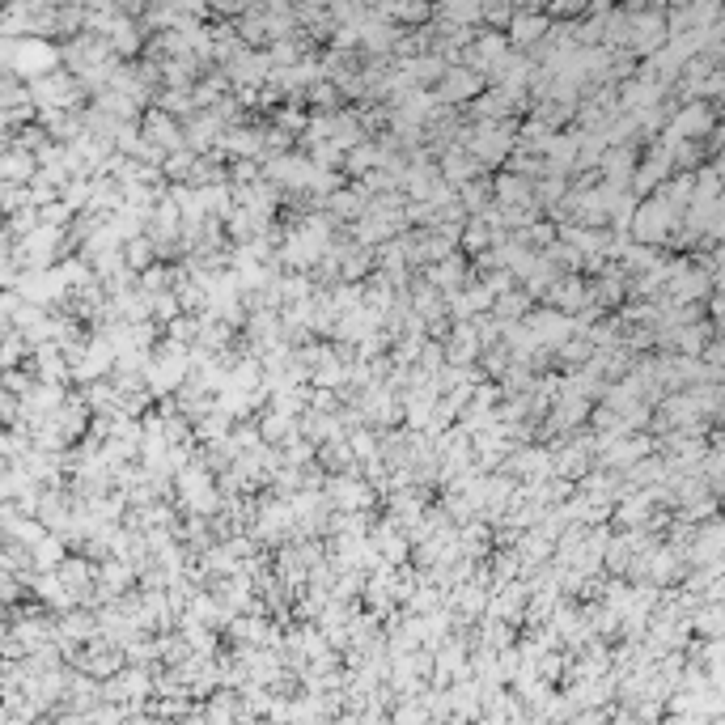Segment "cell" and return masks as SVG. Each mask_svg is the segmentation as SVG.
<instances>
[{"mask_svg":"<svg viewBox=\"0 0 725 725\" xmlns=\"http://www.w3.org/2000/svg\"><path fill=\"white\" fill-rule=\"evenodd\" d=\"M679 217H683V212L670 204L662 191H649V196H641V200H636V208H632L628 238L632 242H645V246H666L670 229L679 225Z\"/></svg>","mask_w":725,"mask_h":725,"instance_id":"1","label":"cell"},{"mask_svg":"<svg viewBox=\"0 0 725 725\" xmlns=\"http://www.w3.org/2000/svg\"><path fill=\"white\" fill-rule=\"evenodd\" d=\"M191 374V357H187V344L179 340H157L153 344V357L145 365V386L153 399L174 395L183 386V378Z\"/></svg>","mask_w":725,"mask_h":725,"instance_id":"2","label":"cell"},{"mask_svg":"<svg viewBox=\"0 0 725 725\" xmlns=\"http://www.w3.org/2000/svg\"><path fill=\"white\" fill-rule=\"evenodd\" d=\"M26 94H30L34 106H56V111H77V106L90 102V98H85V90H81L77 73H68L64 64L51 68V73H43V77H30Z\"/></svg>","mask_w":725,"mask_h":725,"instance_id":"3","label":"cell"},{"mask_svg":"<svg viewBox=\"0 0 725 725\" xmlns=\"http://www.w3.org/2000/svg\"><path fill=\"white\" fill-rule=\"evenodd\" d=\"M13 289H17V297H22V302L47 306V310H56L64 297H68L60 263H51V268H22V272H17V280H13Z\"/></svg>","mask_w":725,"mask_h":725,"instance_id":"4","label":"cell"},{"mask_svg":"<svg viewBox=\"0 0 725 725\" xmlns=\"http://www.w3.org/2000/svg\"><path fill=\"white\" fill-rule=\"evenodd\" d=\"M51 68H60V47L39 39V34H22V39H13V56H9V73L13 77H43Z\"/></svg>","mask_w":725,"mask_h":725,"instance_id":"5","label":"cell"},{"mask_svg":"<svg viewBox=\"0 0 725 725\" xmlns=\"http://www.w3.org/2000/svg\"><path fill=\"white\" fill-rule=\"evenodd\" d=\"M323 497H327L331 509H374L378 505L374 484H369L365 475H348V471L327 475V480H323Z\"/></svg>","mask_w":725,"mask_h":725,"instance_id":"6","label":"cell"},{"mask_svg":"<svg viewBox=\"0 0 725 725\" xmlns=\"http://www.w3.org/2000/svg\"><path fill=\"white\" fill-rule=\"evenodd\" d=\"M522 323H526V331L535 335V344H543V348H556L560 340H569L573 335V314H564V310H556V306H530L526 314H522Z\"/></svg>","mask_w":725,"mask_h":725,"instance_id":"7","label":"cell"},{"mask_svg":"<svg viewBox=\"0 0 725 725\" xmlns=\"http://www.w3.org/2000/svg\"><path fill=\"white\" fill-rule=\"evenodd\" d=\"M136 128L145 140H153L157 149H166V153L183 149V119H174L170 111H162V106H145L136 119Z\"/></svg>","mask_w":725,"mask_h":725,"instance_id":"8","label":"cell"},{"mask_svg":"<svg viewBox=\"0 0 725 725\" xmlns=\"http://www.w3.org/2000/svg\"><path fill=\"white\" fill-rule=\"evenodd\" d=\"M666 43V13L662 9H641L628 13V47L641 51V56H653Z\"/></svg>","mask_w":725,"mask_h":725,"instance_id":"9","label":"cell"},{"mask_svg":"<svg viewBox=\"0 0 725 725\" xmlns=\"http://www.w3.org/2000/svg\"><path fill=\"white\" fill-rule=\"evenodd\" d=\"M484 85H488V81L475 73V68H467V64H446V73L437 77V90H433V94H437L441 102H450V106H463V102H471L475 94H480Z\"/></svg>","mask_w":725,"mask_h":725,"instance_id":"10","label":"cell"},{"mask_svg":"<svg viewBox=\"0 0 725 725\" xmlns=\"http://www.w3.org/2000/svg\"><path fill=\"white\" fill-rule=\"evenodd\" d=\"M543 306H556V310H564V314L586 310V306H590V280L581 276V272H560L556 285L547 289Z\"/></svg>","mask_w":725,"mask_h":725,"instance_id":"11","label":"cell"},{"mask_svg":"<svg viewBox=\"0 0 725 725\" xmlns=\"http://www.w3.org/2000/svg\"><path fill=\"white\" fill-rule=\"evenodd\" d=\"M420 272H424V280H429V285H437L441 293H454V289H463L467 280H475L471 259H467L463 251H450L446 259H437V263H429V268H420Z\"/></svg>","mask_w":725,"mask_h":725,"instance_id":"12","label":"cell"},{"mask_svg":"<svg viewBox=\"0 0 725 725\" xmlns=\"http://www.w3.org/2000/svg\"><path fill=\"white\" fill-rule=\"evenodd\" d=\"M547 30H552V17L539 9H522V13H509L505 39H509V47H535L539 39H547Z\"/></svg>","mask_w":725,"mask_h":725,"instance_id":"13","label":"cell"},{"mask_svg":"<svg viewBox=\"0 0 725 725\" xmlns=\"http://www.w3.org/2000/svg\"><path fill=\"white\" fill-rule=\"evenodd\" d=\"M102 39H106V47L115 51V60H136L140 47H145V30H140V22L132 13H119Z\"/></svg>","mask_w":725,"mask_h":725,"instance_id":"14","label":"cell"},{"mask_svg":"<svg viewBox=\"0 0 725 725\" xmlns=\"http://www.w3.org/2000/svg\"><path fill=\"white\" fill-rule=\"evenodd\" d=\"M56 632H64L68 641H77V645H85V641H94L98 636V615H94V607H68V611H60L56 615Z\"/></svg>","mask_w":725,"mask_h":725,"instance_id":"15","label":"cell"},{"mask_svg":"<svg viewBox=\"0 0 725 725\" xmlns=\"http://www.w3.org/2000/svg\"><path fill=\"white\" fill-rule=\"evenodd\" d=\"M255 429H259V441H263V446H285V441L297 433V416L272 412V408H259V412H255Z\"/></svg>","mask_w":725,"mask_h":725,"instance_id":"16","label":"cell"},{"mask_svg":"<svg viewBox=\"0 0 725 725\" xmlns=\"http://www.w3.org/2000/svg\"><path fill=\"white\" fill-rule=\"evenodd\" d=\"M492 204H501V208H514V204H535V196H530V179H522V174H497L492 179Z\"/></svg>","mask_w":725,"mask_h":725,"instance_id":"17","label":"cell"},{"mask_svg":"<svg viewBox=\"0 0 725 725\" xmlns=\"http://www.w3.org/2000/svg\"><path fill=\"white\" fill-rule=\"evenodd\" d=\"M382 162H386L382 145H378V140H369V136H365L361 145H352V149L344 153V166H340V170H344V174H352V179H361L365 170H374V166H382Z\"/></svg>","mask_w":725,"mask_h":725,"instance_id":"18","label":"cell"},{"mask_svg":"<svg viewBox=\"0 0 725 725\" xmlns=\"http://www.w3.org/2000/svg\"><path fill=\"white\" fill-rule=\"evenodd\" d=\"M229 424H234V416L212 403L208 412H200L196 420H191V437L196 441H221V437H229Z\"/></svg>","mask_w":725,"mask_h":725,"instance_id":"19","label":"cell"},{"mask_svg":"<svg viewBox=\"0 0 725 725\" xmlns=\"http://www.w3.org/2000/svg\"><path fill=\"white\" fill-rule=\"evenodd\" d=\"M683 620H687V628H692V636H721L725 611H721V603H696Z\"/></svg>","mask_w":725,"mask_h":725,"instance_id":"20","label":"cell"},{"mask_svg":"<svg viewBox=\"0 0 725 725\" xmlns=\"http://www.w3.org/2000/svg\"><path fill=\"white\" fill-rule=\"evenodd\" d=\"M64 556H68V543L56 535V530H47V535L30 547V569H56Z\"/></svg>","mask_w":725,"mask_h":725,"instance_id":"21","label":"cell"},{"mask_svg":"<svg viewBox=\"0 0 725 725\" xmlns=\"http://www.w3.org/2000/svg\"><path fill=\"white\" fill-rule=\"evenodd\" d=\"M458 204H463L471 217H475V212H480L484 204H492V179H488V170L475 174V179H467V183H458Z\"/></svg>","mask_w":725,"mask_h":725,"instance_id":"22","label":"cell"},{"mask_svg":"<svg viewBox=\"0 0 725 725\" xmlns=\"http://www.w3.org/2000/svg\"><path fill=\"white\" fill-rule=\"evenodd\" d=\"M30 357V340L17 327L9 331H0V369H17V365H26Z\"/></svg>","mask_w":725,"mask_h":725,"instance_id":"23","label":"cell"},{"mask_svg":"<svg viewBox=\"0 0 725 725\" xmlns=\"http://www.w3.org/2000/svg\"><path fill=\"white\" fill-rule=\"evenodd\" d=\"M123 204V191H119V183L115 179H106V174H94V183H90V212H111V208H119Z\"/></svg>","mask_w":725,"mask_h":725,"instance_id":"24","label":"cell"},{"mask_svg":"<svg viewBox=\"0 0 725 725\" xmlns=\"http://www.w3.org/2000/svg\"><path fill=\"white\" fill-rule=\"evenodd\" d=\"M196 200L204 208V217H225V212L234 208V200H229V183H204V187H196Z\"/></svg>","mask_w":725,"mask_h":725,"instance_id":"25","label":"cell"},{"mask_svg":"<svg viewBox=\"0 0 725 725\" xmlns=\"http://www.w3.org/2000/svg\"><path fill=\"white\" fill-rule=\"evenodd\" d=\"M191 166H196V153H191V149L183 145V149L166 153V157H162V166H157V170H162V179H166V183H187Z\"/></svg>","mask_w":725,"mask_h":725,"instance_id":"26","label":"cell"},{"mask_svg":"<svg viewBox=\"0 0 725 725\" xmlns=\"http://www.w3.org/2000/svg\"><path fill=\"white\" fill-rule=\"evenodd\" d=\"M488 242H492V229H488V225H484L480 217H467L463 234H458V251H463V255L471 259V255H480Z\"/></svg>","mask_w":725,"mask_h":725,"instance_id":"27","label":"cell"},{"mask_svg":"<svg viewBox=\"0 0 725 725\" xmlns=\"http://www.w3.org/2000/svg\"><path fill=\"white\" fill-rule=\"evenodd\" d=\"M153 259H157V251H153L149 234H136V238L123 242V263H128V272H145Z\"/></svg>","mask_w":725,"mask_h":725,"instance_id":"28","label":"cell"},{"mask_svg":"<svg viewBox=\"0 0 725 725\" xmlns=\"http://www.w3.org/2000/svg\"><path fill=\"white\" fill-rule=\"evenodd\" d=\"M530 306H535V302H530V297L522 293V285H514V289H505V293L492 297V314H497V318H522Z\"/></svg>","mask_w":725,"mask_h":725,"instance_id":"29","label":"cell"},{"mask_svg":"<svg viewBox=\"0 0 725 725\" xmlns=\"http://www.w3.org/2000/svg\"><path fill=\"white\" fill-rule=\"evenodd\" d=\"M157 106H162V111H170L174 119H187L191 111H196V98H191V90H174V85H162V90H157Z\"/></svg>","mask_w":725,"mask_h":725,"instance_id":"30","label":"cell"},{"mask_svg":"<svg viewBox=\"0 0 725 725\" xmlns=\"http://www.w3.org/2000/svg\"><path fill=\"white\" fill-rule=\"evenodd\" d=\"M90 183H94V174H68V183L60 187V200L73 212H81L85 204H90Z\"/></svg>","mask_w":725,"mask_h":725,"instance_id":"31","label":"cell"},{"mask_svg":"<svg viewBox=\"0 0 725 725\" xmlns=\"http://www.w3.org/2000/svg\"><path fill=\"white\" fill-rule=\"evenodd\" d=\"M174 314H183V306H179V297H174V289H162V293L149 297V318H153L157 327H166Z\"/></svg>","mask_w":725,"mask_h":725,"instance_id":"32","label":"cell"},{"mask_svg":"<svg viewBox=\"0 0 725 725\" xmlns=\"http://www.w3.org/2000/svg\"><path fill=\"white\" fill-rule=\"evenodd\" d=\"M348 450H352V458H357V463L374 458V454H378V429H369V424L352 429V433H348Z\"/></svg>","mask_w":725,"mask_h":725,"instance_id":"33","label":"cell"},{"mask_svg":"<svg viewBox=\"0 0 725 725\" xmlns=\"http://www.w3.org/2000/svg\"><path fill=\"white\" fill-rule=\"evenodd\" d=\"M162 331H166V340H179V344H191V340H196V331H200V318L183 310V314H174V318H170V323H166Z\"/></svg>","mask_w":725,"mask_h":725,"instance_id":"34","label":"cell"},{"mask_svg":"<svg viewBox=\"0 0 725 725\" xmlns=\"http://www.w3.org/2000/svg\"><path fill=\"white\" fill-rule=\"evenodd\" d=\"M30 382H34V374L26 365H17V369H0V391H9V395H17L22 399L26 391H30Z\"/></svg>","mask_w":725,"mask_h":725,"instance_id":"35","label":"cell"},{"mask_svg":"<svg viewBox=\"0 0 725 725\" xmlns=\"http://www.w3.org/2000/svg\"><path fill=\"white\" fill-rule=\"evenodd\" d=\"M68 221H73V208H68L64 200H51V204L39 208V225H60V229H68Z\"/></svg>","mask_w":725,"mask_h":725,"instance_id":"36","label":"cell"}]
</instances>
